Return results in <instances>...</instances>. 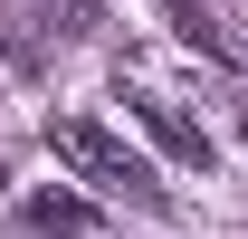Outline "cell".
<instances>
[{
  "mask_svg": "<svg viewBox=\"0 0 248 239\" xmlns=\"http://www.w3.org/2000/svg\"><path fill=\"white\" fill-rule=\"evenodd\" d=\"M48 153H58L67 172L86 182L95 201H162V182H153V163L124 144V134H105V124H86V115H58L48 124Z\"/></svg>",
  "mask_w": 248,
  "mask_h": 239,
  "instance_id": "6da1fadb",
  "label": "cell"
},
{
  "mask_svg": "<svg viewBox=\"0 0 248 239\" xmlns=\"http://www.w3.org/2000/svg\"><path fill=\"white\" fill-rule=\"evenodd\" d=\"M124 105H134V124H143V134H153V144L172 153V163H191V172H210V134H201V124H191L182 105H172V96H153V86H134Z\"/></svg>",
  "mask_w": 248,
  "mask_h": 239,
  "instance_id": "7a4b0ae2",
  "label": "cell"
},
{
  "mask_svg": "<svg viewBox=\"0 0 248 239\" xmlns=\"http://www.w3.org/2000/svg\"><path fill=\"white\" fill-rule=\"evenodd\" d=\"M19 220H29V239H77V230H86V210H77V201H58V191H38Z\"/></svg>",
  "mask_w": 248,
  "mask_h": 239,
  "instance_id": "3957f363",
  "label": "cell"
},
{
  "mask_svg": "<svg viewBox=\"0 0 248 239\" xmlns=\"http://www.w3.org/2000/svg\"><path fill=\"white\" fill-rule=\"evenodd\" d=\"M48 19H58L67 38H86V29H105V0H38Z\"/></svg>",
  "mask_w": 248,
  "mask_h": 239,
  "instance_id": "277c9868",
  "label": "cell"
}]
</instances>
